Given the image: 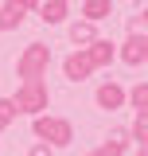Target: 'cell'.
<instances>
[{
	"mask_svg": "<svg viewBox=\"0 0 148 156\" xmlns=\"http://www.w3.org/2000/svg\"><path fill=\"white\" fill-rule=\"evenodd\" d=\"M62 74L70 78V82H86V78L93 74V62H90V55H86V47H78V51H70V55L62 58Z\"/></svg>",
	"mask_w": 148,
	"mask_h": 156,
	"instance_id": "277c9868",
	"label": "cell"
},
{
	"mask_svg": "<svg viewBox=\"0 0 148 156\" xmlns=\"http://www.w3.org/2000/svg\"><path fill=\"white\" fill-rule=\"evenodd\" d=\"M12 121H16V101H12V98H0V133H4Z\"/></svg>",
	"mask_w": 148,
	"mask_h": 156,
	"instance_id": "9a60e30c",
	"label": "cell"
},
{
	"mask_svg": "<svg viewBox=\"0 0 148 156\" xmlns=\"http://www.w3.org/2000/svg\"><path fill=\"white\" fill-rule=\"evenodd\" d=\"M31 133H35V140L51 144V148H66V144L74 140V125L66 121V117L39 113V117H31Z\"/></svg>",
	"mask_w": 148,
	"mask_h": 156,
	"instance_id": "6da1fadb",
	"label": "cell"
},
{
	"mask_svg": "<svg viewBox=\"0 0 148 156\" xmlns=\"http://www.w3.org/2000/svg\"><path fill=\"white\" fill-rule=\"evenodd\" d=\"M140 16H144V20H148V8H144V12H140Z\"/></svg>",
	"mask_w": 148,
	"mask_h": 156,
	"instance_id": "ffe728a7",
	"label": "cell"
},
{
	"mask_svg": "<svg viewBox=\"0 0 148 156\" xmlns=\"http://www.w3.org/2000/svg\"><path fill=\"white\" fill-rule=\"evenodd\" d=\"M113 16V0H82V20L90 23H101V20Z\"/></svg>",
	"mask_w": 148,
	"mask_h": 156,
	"instance_id": "7c38bea8",
	"label": "cell"
},
{
	"mask_svg": "<svg viewBox=\"0 0 148 156\" xmlns=\"http://www.w3.org/2000/svg\"><path fill=\"white\" fill-rule=\"evenodd\" d=\"M132 156H148V144H136V152Z\"/></svg>",
	"mask_w": 148,
	"mask_h": 156,
	"instance_id": "ac0fdd59",
	"label": "cell"
},
{
	"mask_svg": "<svg viewBox=\"0 0 148 156\" xmlns=\"http://www.w3.org/2000/svg\"><path fill=\"white\" fill-rule=\"evenodd\" d=\"M47 66H51V47L47 43H27L16 58V74L27 82V78H47Z\"/></svg>",
	"mask_w": 148,
	"mask_h": 156,
	"instance_id": "3957f363",
	"label": "cell"
},
{
	"mask_svg": "<svg viewBox=\"0 0 148 156\" xmlns=\"http://www.w3.org/2000/svg\"><path fill=\"white\" fill-rule=\"evenodd\" d=\"M27 156H55V148H51V144H43V140H35V144L27 148Z\"/></svg>",
	"mask_w": 148,
	"mask_h": 156,
	"instance_id": "e0dca14e",
	"label": "cell"
},
{
	"mask_svg": "<svg viewBox=\"0 0 148 156\" xmlns=\"http://www.w3.org/2000/svg\"><path fill=\"white\" fill-rule=\"evenodd\" d=\"M86 55H90V62H93V70H105L113 58H117V43H109V39H93L90 47H86Z\"/></svg>",
	"mask_w": 148,
	"mask_h": 156,
	"instance_id": "9c48e42d",
	"label": "cell"
},
{
	"mask_svg": "<svg viewBox=\"0 0 148 156\" xmlns=\"http://www.w3.org/2000/svg\"><path fill=\"white\" fill-rule=\"evenodd\" d=\"M129 136L136 140V144H148V113H136V121H132Z\"/></svg>",
	"mask_w": 148,
	"mask_h": 156,
	"instance_id": "5bb4252c",
	"label": "cell"
},
{
	"mask_svg": "<svg viewBox=\"0 0 148 156\" xmlns=\"http://www.w3.org/2000/svg\"><path fill=\"white\" fill-rule=\"evenodd\" d=\"M125 94H129V90H125V86H121V82H101V86H97V94H93V101H97V109H105V113H109V109H125Z\"/></svg>",
	"mask_w": 148,
	"mask_h": 156,
	"instance_id": "8992f818",
	"label": "cell"
},
{
	"mask_svg": "<svg viewBox=\"0 0 148 156\" xmlns=\"http://www.w3.org/2000/svg\"><path fill=\"white\" fill-rule=\"evenodd\" d=\"M86 156H97V152H86Z\"/></svg>",
	"mask_w": 148,
	"mask_h": 156,
	"instance_id": "44dd1931",
	"label": "cell"
},
{
	"mask_svg": "<svg viewBox=\"0 0 148 156\" xmlns=\"http://www.w3.org/2000/svg\"><path fill=\"white\" fill-rule=\"evenodd\" d=\"M129 35H148V20L140 16V12H136V16L129 20Z\"/></svg>",
	"mask_w": 148,
	"mask_h": 156,
	"instance_id": "2e32d148",
	"label": "cell"
},
{
	"mask_svg": "<svg viewBox=\"0 0 148 156\" xmlns=\"http://www.w3.org/2000/svg\"><path fill=\"white\" fill-rule=\"evenodd\" d=\"M129 140H132L129 129H113V133L105 136V140H101L93 152H97V156H125V152H129Z\"/></svg>",
	"mask_w": 148,
	"mask_h": 156,
	"instance_id": "30bf717a",
	"label": "cell"
},
{
	"mask_svg": "<svg viewBox=\"0 0 148 156\" xmlns=\"http://www.w3.org/2000/svg\"><path fill=\"white\" fill-rule=\"evenodd\" d=\"M35 16L43 20L47 27L66 23V16H70V0H39V4H35Z\"/></svg>",
	"mask_w": 148,
	"mask_h": 156,
	"instance_id": "ba28073f",
	"label": "cell"
},
{
	"mask_svg": "<svg viewBox=\"0 0 148 156\" xmlns=\"http://www.w3.org/2000/svg\"><path fill=\"white\" fill-rule=\"evenodd\" d=\"M117 58H121L125 66H140V62H148V35H129L121 47H117Z\"/></svg>",
	"mask_w": 148,
	"mask_h": 156,
	"instance_id": "5b68a950",
	"label": "cell"
},
{
	"mask_svg": "<svg viewBox=\"0 0 148 156\" xmlns=\"http://www.w3.org/2000/svg\"><path fill=\"white\" fill-rule=\"evenodd\" d=\"M16 113H27V117H39L47 113V105H51V90H47V78H27V82H19L16 90Z\"/></svg>",
	"mask_w": 148,
	"mask_h": 156,
	"instance_id": "7a4b0ae2",
	"label": "cell"
},
{
	"mask_svg": "<svg viewBox=\"0 0 148 156\" xmlns=\"http://www.w3.org/2000/svg\"><path fill=\"white\" fill-rule=\"evenodd\" d=\"M125 105H132L136 113H148V82H136L129 94H125Z\"/></svg>",
	"mask_w": 148,
	"mask_h": 156,
	"instance_id": "4fadbf2b",
	"label": "cell"
},
{
	"mask_svg": "<svg viewBox=\"0 0 148 156\" xmlns=\"http://www.w3.org/2000/svg\"><path fill=\"white\" fill-rule=\"evenodd\" d=\"M35 4H39V0H4V4H0L4 27H8V31H12V27H19L23 20L31 16V12H35Z\"/></svg>",
	"mask_w": 148,
	"mask_h": 156,
	"instance_id": "52a82bcc",
	"label": "cell"
},
{
	"mask_svg": "<svg viewBox=\"0 0 148 156\" xmlns=\"http://www.w3.org/2000/svg\"><path fill=\"white\" fill-rule=\"evenodd\" d=\"M0 31H8V27H4V16H0Z\"/></svg>",
	"mask_w": 148,
	"mask_h": 156,
	"instance_id": "d6986e66",
	"label": "cell"
},
{
	"mask_svg": "<svg viewBox=\"0 0 148 156\" xmlns=\"http://www.w3.org/2000/svg\"><path fill=\"white\" fill-rule=\"evenodd\" d=\"M66 35H70L74 47H90L93 39H97V23H90V20H74L70 27H66Z\"/></svg>",
	"mask_w": 148,
	"mask_h": 156,
	"instance_id": "8fae6325",
	"label": "cell"
}]
</instances>
